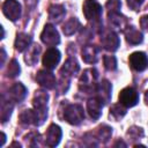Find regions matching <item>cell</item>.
<instances>
[{"mask_svg":"<svg viewBox=\"0 0 148 148\" xmlns=\"http://www.w3.org/2000/svg\"><path fill=\"white\" fill-rule=\"evenodd\" d=\"M0 117H1V121L6 123L10 116H12V111H13V103L12 99H5V97H1V109H0Z\"/></svg>","mask_w":148,"mask_h":148,"instance_id":"603a6c76","label":"cell"},{"mask_svg":"<svg viewBox=\"0 0 148 148\" xmlns=\"http://www.w3.org/2000/svg\"><path fill=\"white\" fill-rule=\"evenodd\" d=\"M145 102H146V104L148 105V90H147L146 94H145Z\"/></svg>","mask_w":148,"mask_h":148,"instance_id":"8d00e7d4","label":"cell"},{"mask_svg":"<svg viewBox=\"0 0 148 148\" xmlns=\"http://www.w3.org/2000/svg\"><path fill=\"white\" fill-rule=\"evenodd\" d=\"M143 3V0H127V5L133 10H139L141 5Z\"/></svg>","mask_w":148,"mask_h":148,"instance_id":"1f68e13d","label":"cell"},{"mask_svg":"<svg viewBox=\"0 0 148 148\" xmlns=\"http://www.w3.org/2000/svg\"><path fill=\"white\" fill-rule=\"evenodd\" d=\"M5 60H6V52H5V49L2 47V49H1V62H0V66H1V67L3 66Z\"/></svg>","mask_w":148,"mask_h":148,"instance_id":"836d02e7","label":"cell"},{"mask_svg":"<svg viewBox=\"0 0 148 148\" xmlns=\"http://www.w3.org/2000/svg\"><path fill=\"white\" fill-rule=\"evenodd\" d=\"M21 72V67H20V64L17 62L16 59H12L9 65H8V68H7V76L9 77H16Z\"/></svg>","mask_w":148,"mask_h":148,"instance_id":"83f0119b","label":"cell"},{"mask_svg":"<svg viewBox=\"0 0 148 148\" xmlns=\"http://www.w3.org/2000/svg\"><path fill=\"white\" fill-rule=\"evenodd\" d=\"M60 58H61L60 52L56 47H50L49 50H46V52L43 56V66L50 71L54 69L58 66Z\"/></svg>","mask_w":148,"mask_h":148,"instance_id":"30bf717a","label":"cell"},{"mask_svg":"<svg viewBox=\"0 0 148 148\" xmlns=\"http://www.w3.org/2000/svg\"><path fill=\"white\" fill-rule=\"evenodd\" d=\"M21 12H22L21 5L16 0H6L2 5L3 15L13 22L17 21L21 17Z\"/></svg>","mask_w":148,"mask_h":148,"instance_id":"5b68a950","label":"cell"},{"mask_svg":"<svg viewBox=\"0 0 148 148\" xmlns=\"http://www.w3.org/2000/svg\"><path fill=\"white\" fill-rule=\"evenodd\" d=\"M5 141H6V134L2 132V133H1V142H0V147H2V146H3Z\"/></svg>","mask_w":148,"mask_h":148,"instance_id":"e575fe53","label":"cell"},{"mask_svg":"<svg viewBox=\"0 0 148 148\" xmlns=\"http://www.w3.org/2000/svg\"><path fill=\"white\" fill-rule=\"evenodd\" d=\"M117 146H123V147H126V143H125V142H123V141H117V142L114 143V147H117Z\"/></svg>","mask_w":148,"mask_h":148,"instance_id":"d590c367","label":"cell"},{"mask_svg":"<svg viewBox=\"0 0 148 148\" xmlns=\"http://www.w3.org/2000/svg\"><path fill=\"white\" fill-rule=\"evenodd\" d=\"M111 91H112V86L108 80H102V82L97 84L96 88L97 97L101 99L103 104H108L111 101Z\"/></svg>","mask_w":148,"mask_h":148,"instance_id":"7c38bea8","label":"cell"},{"mask_svg":"<svg viewBox=\"0 0 148 148\" xmlns=\"http://www.w3.org/2000/svg\"><path fill=\"white\" fill-rule=\"evenodd\" d=\"M80 28V22L76 17H72L69 18L67 22H65L64 27H62V31L65 35L67 36H71L73 34H75Z\"/></svg>","mask_w":148,"mask_h":148,"instance_id":"d4e9b609","label":"cell"},{"mask_svg":"<svg viewBox=\"0 0 148 148\" xmlns=\"http://www.w3.org/2000/svg\"><path fill=\"white\" fill-rule=\"evenodd\" d=\"M118 98H119V103L123 104L125 108H132V106L138 104L139 94L136 92L135 89H133L131 87H127V88H124L119 92Z\"/></svg>","mask_w":148,"mask_h":148,"instance_id":"8992f818","label":"cell"},{"mask_svg":"<svg viewBox=\"0 0 148 148\" xmlns=\"http://www.w3.org/2000/svg\"><path fill=\"white\" fill-rule=\"evenodd\" d=\"M66 14V9L62 5H52L49 8V17L54 21L56 23H59Z\"/></svg>","mask_w":148,"mask_h":148,"instance_id":"44dd1931","label":"cell"},{"mask_svg":"<svg viewBox=\"0 0 148 148\" xmlns=\"http://www.w3.org/2000/svg\"><path fill=\"white\" fill-rule=\"evenodd\" d=\"M103 105L104 104L101 102V99L98 97H91V98L88 99V102H87V110H88L89 116L94 120H97L102 116Z\"/></svg>","mask_w":148,"mask_h":148,"instance_id":"4fadbf2b","label":"cell"},{"mask_svg":"<svg viewBox=\"0 0 148 148\" xmlns=\"http://www.w3.org/2000/svg\"><path fill=\"white\" fill-rule=\"evenodd\" d=\"M124 34L127 43H130L131 45H138L143 40V36L141 31H139L134 27H126V29L124 30Z\"/></svg>","mask_w":148,"mask_h":148,"instance_id":"ac0fdd59","label":"cell"},{"mask_svg":"<svg viewBox=\"0 0 148 148\" xmlns=\"http://www.w3.org/2000/svg\"><path fill=\"white\" fill-rule=\"evenodd\" d=\"M101 42H102L103 47L108 51H111V52L118 50V47L120 45V40H119L118 35L111 30H106V31L102 32Z\"/></svg>","mask_w":148,"mask_h":148,"instance_id":"52a82bcc","label":"cell"},{"mask_svg":"<svg viewBox=\"0 0 148 148\" xmlns=\"http://www.w3.org/2000/svg\"><path fill=\"white\" fill-rule=\"evenodd\" d=\"M20 121L23 125H38L37 112L35 109H27L20 113Z\"/></svg>","mask_w":148,"mask_h":148,"instance_id":"ffe728a7","label":"cell"},{"mask_svg":"<svg viewBox=\"0 0 148 148\" xmlns=\"http://www.w3.org/2000/svg\"><path fill=\"white\" fill-rule=\"evenodd\" d=\"M14 146H17V147H21V145H20V143H16V142H13V143H12V147H14Z\"/></svg>","mask_w":148,"mask_h":148,"instance_id":"74e56055","label":"cell"},{"mask_svg":"<svg viewBox=\"0 0 148 148\" xmlns=\"http://www.w3.org/2000/svg\"><path fill=\"white\" fill-rule=\"evenodd\" d=\"M64 118L71 125H80L84 119V110L79 104H68L64 111Z\"/></svg>","mask_w":148,"mask_h":148,"instance_id":"7a4b0ae2","label":"cell"},{"mask_svg":"<svg viewBox=\"0 0 148 148\" xmlns=\"http://www.w3.org/2000/svg\"><path fill=\"white\" fill-rule=\"evenodd\" d=\"M112 135V128L108 125H102L99 126L98 131H97V136H98V140L102 141V142H108L110 140Z\"/></svg>","mask_w":148,"mask_h":148,"instance_id":"4316f807","label":"cell"},{"mask_svg":"<svg viewBox=\"0 0 148 148\" xmlns=\"http://www.w3.org/2000/svg\"><path fill=\"white\" fill-rule=\"evenodd\" d=\"M128 61H130V66L134 71H138V72H142L148 67V58H147L146 53L141 52V51L133 52L130 56Z\"/></svg>","mask_w":148,"mask_h":148,"instance_id":"ba28073f","label":"cell"},{"mask_svg":"<svg viewBox=\"0 0 148 148\" xmlns=\"http://www.w3.org/2000/svg\"><path fill=\"white\" fill-rule=\"evenodd\" d=\"M36 81L37 83L45 88V89H53L56 86H57V80H56V76L53 75V73L49 72V71H39L36 75Z\"/></svg>","mask_w":148,"mask_h":148,"instance_id":"8fae6325","label":"cell"},{"mask_svg":"<svg viewBox=\"0 0 148 148\" xmlns=\"http://www.w3.org/2000/svg\"><path fill=\"white\" fill-rule=\"evenodd\" d=\"M61 136H62L61 128L56 124H51L45 133V145L49 147H56L59 145Z\"/></svg>","mask_w":148,"mask_h":148,"instance_id":"9c48e42d","label":"cell"},{"mask_svg":"<svg viewBox=\"0 0 148 148\" xmlns=\"http://www.w3.org/2000/svg\"><path fill=\"white\" fill-rule=\"evenodd\" d=\"M140 25H141V28L145 29V30L148 29V15H143V16L141 17V20H140Z\"/></svg>","mask_w":148,"mask_h":148,"instance_id":"d6a6232c","label":"cell"},{"mask_svg":"<svg viewBox=\"0 0 148 148\" xmlns=\"http://www.w3.org/2000/svg\"><path fill=\"white\" fill-rule=\"evenodd\" d=\"M98 77V73L95 68H88L83 72V74L81 75L80 77V81H79V87L82 91L84 92H90V91H94L96 90L97 86H96V80Z\"/></svg>","mask_w":148,"mask_h":148,"instance_id":"6da1fadb","label":"cell"},{"mask_svg":"<svg viewBox=\"0 0 148 148\" xmlns=\"http://www.w3.org/2000/svg\"><path fill=\"white\" fill-rule=\"evenodd\" d=\"M40 52V47L39 45H32L31 47L29 46L28 47V51L24 56V61L30 65V66H34L37 61H38V54Z\"/></svg>","mask_w":148,"mask_h":148,"instance_id":"cb8c5ba5","label":"cell"},{"mask_svg":"<svg viewBox=\"0 0 148 148\" xmlns=\"http://www.w3.org/2000/svg\"><path fill=\"white\" fill-rule=\"evenodd\" d=\"M127 135L132 140H139L140 138L143 136V130L141 127H138V126H132V127L128 128Z\"/></svg>","mask_w":148,"mask_h":148,"instance_id":"f546056e","label":"cell"},{"mask_svg":"<svg viewBox=\"0 0 148 148\" xmlns=\"http://www.w3.org/2000/svg\"><path fill=\"white\" fill-rule=\"evenodd\" d=\"M81 56L84 62L95 64L98 59V49L95 45H86L82 47Z\"/></svg>","mask_w":148,"mask_h":148,"instance_id":"e0dca14e","label":"cell"},{"mask_svg":"<svg viewBox=\"0 0 148 148\" xmlns=\"http://www.w3.org/2000/svg\"><path fill=\"white\" fill-rule=\"evenodd\" d=\"M108 18H109V23L112 28L118 29L124 31L127 27V20L124 15H121V13H108Z\"/></svg>","mask_w":148,"mask_h":148,"instance_id":"9a60e30c","label":"cell"},{"mask_svg":"<svg viewBox=\"0 0 148 148\" xmlns=\"http://www.w3.org/2000/svg\"><path fill=\"white\" fill-rule=\"evenodd\" d=\"M42 42L47 46H56L60 43V36L58 30L52 24H45L40 34Z\"/></svg>","mask_w":148,"mask_h":148,"instance_id":"277c9868","label":"cell"},{"mask_svg":"<svg viewBox=\"0 0 148 148\" xmlns=\"http://www.w3.org/2000/svg\"><path fill=\"white\" fill-rule=\"evenodd\" d=\"M47 101H49V94L43 90H37L32 98V105L35 109L45 110L47 109Z\"/></svg>","mask_w":148,"mask_h":148,"instance_id":"d6986e66","label":"cell"},{"mask_svg":"<svg viewBox=\"0 0 148 148\" xmlns=\"http://www.w3.org/2000/svg\"><path fill=\"white\" fill-rule=\"evenodd\" d=\"M27 95V88L21 83V82H16L14 83L9 90H8V96L13 102H21L24 99Z\"/></svg>","mask_w":148,"mask_h":148,"instance_id":"5bb4252c","label":"cell"},{"mask_svg":"<svg viewBox=\"0 0 148 148\" xmlns=\"http://www.w3.org/2000/svg\"><path fill=\"white\" fill-rule=\"evenodd\" d=\"M30 44H31V37H30V35L24 34V32L17 34L14 45H15V49L18 52H23L24 50H27Z\"/></svg>","mask_w":148,"mask_h":148,"instance_id":"7402d4cb","label":"cell"},{"mask_svg":"<svg viewBox=\"0 0 148 148\" xmlns=\"http://www.w3.org/2000/svg\"><path fill=\"white\" fill-rule=\"evenodd\" d=\"M82 12L88 21H97L102 15V6L96 0H86L82 6Z\"/></svg>","mask_w":148,"mask_h":148,"instance_id":"3957f363","label":"cell"},{"mask_svg":"<svg viewBox=\"0 0 148 148\" xmlns=\"http://www.w3.org/2000/svg\"><path fill=\"white\" fill-rule=\"evenodd\" d=\"M80 69V65L79 62L76 61L75 58H69L65 61L61 71H60V74L61 76L64 77H71L72 75H75Z\"/></svg>","mask_w":148,"mask_h":148,"instance_id":"2e32d148","label":"cell"},{"mask_svg":"<svg viewBox=\"0 0 148 148\" xmlns=\"http://www.w3.org/2000/svg\"><path fill=\"white\" fill-rule=\"evenodd\" d=\"M126 114V108L123 104H113L110 109V117H112L116 121L120 120Z\"/></svg>","mask_w":148,"mask_h":148,"instance_id":"484cf974","label":"cell"},{"mask_svg":"<svg viewBox=\"0 0 148 148\" xmlns=\"http://www.w3.org/2000/svg\"><path fill=\"white\" fill-rule=\"evenodd\" d=\"M105 7L108 9V13H119L121 2L119 0H108V2L105 3Z\"/></svg>","mask_w":148,"mask_h":148,"instance_id":"4dcf8cb0","label":"cell"},{"mask_svg":"<svg viewBox=\"0 0 148 148\" xmlns=\"http://www.w3.org/2000/svg\"><path fill=\"white\" fill-rule=\"evenodd\" d=\"M103 64L108 71H114L117 68V59L113 56H104Z\"/></svg>","mask_w":148,"mask_h":148,"instance_id":"f1b7e54d","label":"cell"}]
</instances>
